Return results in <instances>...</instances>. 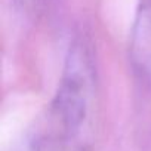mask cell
Here are the masks:
<instances>
[{
	"label": "cell",
	"instance_id": "1",
	"mask_svg": "<svg viewBox=\"0 0 151 151\" xmlns=\"http://www.w3.org/2000/svg\"><path fill=\"white\" fill-rule=\"evenodd\" d=\"M99 116L96 49L88 28L74 31L56 91L33 129L30 151H93Z\"/></svg>",
	"mask_w": 151,
	"mask_h": 151
},
{
	"label": "cell",
	"instance_id": "2",
	"mask_svg": "<svg viewBox=\"0 0 151 151\" xmlns=\"http://www.w3.org/2000/svg\"><path fill=\"white\" fill-rule=\"evenodd\" d=\"M127 59L141 104L151 102V0H138L130 27Z\"/></svg>",
	"mask_w": 151,
	"mask_h": 151
}]
</instances>
